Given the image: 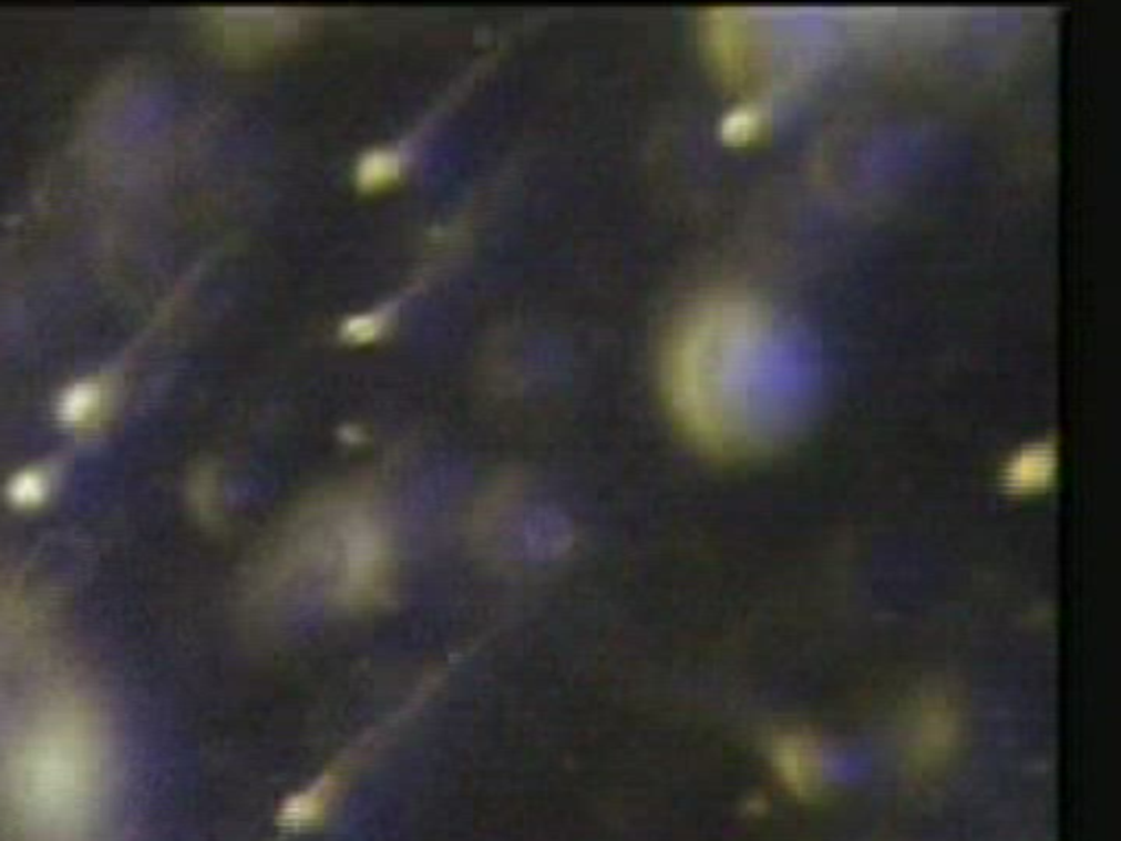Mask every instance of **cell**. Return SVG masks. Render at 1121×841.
<instances>
[{"label":"cell","mask_w":1121,"mask_h":841,"mask_svg":"<svg viewBox=\"0 0 1121 841\" xmlns=\"http://www.w3.org/2000/svg\"><path fill=\"white\" fill-rule=\"evenodd\" d=\"M47 489H49L47 473L40 469H29V471H22L13 478V482L9 486V498L18 506H33V504L42 502V498L47 495Z\"/></svg>","instance_id":"52a82bcc"},{"label":"cell","mask_w":1121,"mask_h":841,"mask_svg":"<svg viewBox=\"0 0 1121 841\" xmlns=\"http://www.w3.org/2000/svg\"><path fill=\"white\" fill-rule=\"evenodd\" d=\"M383 329H385V320L381 314H360L347 322L344 336L356 345H364V342H371L374 338H379Z\"/></svg>","instance_id":"ba28073f"},{"label":"cell","mask_w":1121,"mask_h":841,"mask_svg":"<svg viewBox=\"0 0 1121 841\" xmlns=\"http://www.w3.org/2000/svg\"><path fill=\"white\" fill-rule=\"evenodd\" d=\"M401 158L390 150H373L358 163V185L364 191H381L390 187L401 176Z\"/></svg>","instance_id":"5b68a950"},{"label":"cell","mask_w":1121,"mask_h":841,"mask_svg":"<svg viewBox=\"0 0 1121 841\" xmlns=\"http://www.w3.org/2000/svg\"><path fill=\"white\" fill-rule=\"evenodd\" d=\"M331 784L327 780L305 789L302 793L294 796L287 807H282V822L287 827H309L325 818L329 804H331Z\"/></svg>","instance_id":"277c9868"},{"label":"cell","mask_w":1121,"mask_h":841,"mask_svg":"<svg viewBox=\"0 0 1121 841\" xmlns=\"http://www.w3.org/2000/svg\"><path fill=\"white\" fill-rule=\"evenodd\" d=\"M11 773L20 804L49 827L75 824L93 802V748L78 730L47 728L33 735Z\"/></svg>","instance_id":"7a4b0ae2"},{"label":"cell","mask_w":1121,"mask_h":841,"mask_svg":"<svg viewBox=\"0 0 1121 841\" xmlns=\"http://www.w3.org/2000/svg\"><path fill=\"white\" fill-rule=\"evenodd\" d=\"M784 758V771H786V778L791 784L800 787V789H815L817 782L822 780V765L817 760V756L806 748V746H798V748L786 749V753H782Z\"/></svg>","instance_id":"8992f818"},{"label":"cell","mask_w":1121,"mask_h":841,"mask_svg":"<svg viewBox=\"0 0 1121 841\" xmlns=\"http://www.w3.org/2000/svg\"><path fill=\"white\" fill-rule=\"evenodd\" d=\"M103 406V388L94 381H82L66 390L60 401V417L71 428L89 425Z\"/></svg>","instance_id":"3957f363"},{"label":"cell","mask_w":1121,"mask_h":841,"mask_svg":"<svg viewBox=\"0 0 1121 841\" xmlns=\"http://www.w3.org/2000/svg\"><path fill=\"white\" fill-rule=\"evenodd\" d=\"M1047 469H1049V457L1033 450L1017 463L1012 478L1019 486H1036L1038 478H1047Z\"/></svg>","instance_id":"9c48e42d"},{"label":"cell","mask_w":1121,"mask_h":841,"mask_svg":"<svg viewBox=\"0 0 1121 841\" xmlns=\"http://www.w3.org/2000/svg\"><path fill=\"white\" fill-rule=\"evenodd\" d=\"M666 383L686 430L701 443L748 454L798 423L806 369L793 334L748 300H717L690 314L672 338Z\"/></svg>","instance_id":"6da1fadb"}]
</instances>
